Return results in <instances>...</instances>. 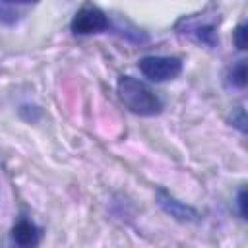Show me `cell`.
<instances>
[{
  "mask_svg": "<svg viewBox=\"0 0 248 248\" xmlns=\"http://www.w3.org/2000/svg\"><path fill=\"white\" fill-rule=\"evenodd\" d=\"M246 37H248V27L246 23H238L232 31V43L238 50H244L246 48Z\"/></svg>",
  "mask_w": 248,
  "mask_h": 248,
  "instance_id": "8",
  "label": "cell"
},
{
  "mask_svg": "<svg viewBox=\"0 0 248 248\" xmlns=\"http://www.w3.org/2000/svg\"><path fill=\"white\" fill-rule=\"evenodd\" d=\"M17 12H14V10H10L4 2H0V23H8V25H12V23H16L17 21Z\"/></svg>",
  "mask_w": 248,
  "mask_h": 248,
  "instance_id": "10",
  "label": "cell"
},
{
  "mask_svg": "<svg viewBox=\"0 0 248 248\" xmlns=\"http://www.w3.org/2000/svg\"><path fill=\"white\" fill-rule=\"evenodd\" d=\"M155 196H157L159 207H161L167 215H170L172 219H176V221H180V223H196V221H200V211H198L196 207H192L190 203H186V202L174 198L169 190L157 188Z\"/></svg>",
  "mask_w": 248,
  "mask_h": 248,
  "instance_id": "5",
  "label": "cell"
},
{
  "mask_svg": "<svg viewBox=\"0 0 248 248\" xmlns=\"http://www.w3.org/2000/svg\"><path fill=\"white\" fill-rule=\"evenodd\" d=\"M70 29H72L74 35H79V37L95 35V33L108 31L110 29V19L99 6L87 4V6H81L74 14V17L70 21Z\"/></svg>",
  "mask_w": 248,
  "mask_h": 248,
  "instance_id": "3",
  "label": "cell"
},
{
  "mask_svg": "<svg viewBox=\"0 0 248 248\" xmlns=\"http://www.w3.org/2000/svg\"><path fill=\"white\" fill-rule=\"evenodd\" d=\"M12 240L21 246V248H31V246H37L39 240H41V231L39 227L31 221V219H19L14 227H12Z\"/></svg>",
  "mask_w": 248,
  "mask_h": 248,
  "instance_id": "6",
  "label": "cell"
},
{
  "mask_svg": "<svg viewBox=\"0 0 248 248\" xmlns=\"http://www.w3.org/2000/svg\"><path fill=\"white\" fill-rule=\"evenodd\" d=\"M248 83V72H246V60H238L234 66L227 72V85L234 89H244Z\"/></svg>",
  "mask_w": 248,
  "mask_h": 248,
  "instance_id": "7",
  "label": "cell"
},
{
  "mask_svg": "<svg viewBox=\"0 0 248 248\" xmlns=\"http://www.w3.org/2000/svg\"><path fill=\"white\" fill-rule=\"evenodd\" d=\"M246 202H248V194H246V188L240 186L238 192H236V209H238V215L242 219H246L248 211H246Z\"/></svg>",
  "mask_w": 248,
  "mask_h": 248,
  "instance_id": "9",
  "label": "cell"
},
{
  "mask_svg": "<svg viewBox=\"0 0 248 248\" xmlns=\"http://www.w3.org/2000/svg\"><path fill=\"white\" fill-rule=\"evenodd\" d=\"M140 72L143 78L155 83H163L174 79L182 72V60L176 56H161V54H147L138 62Z\"/></svg>",
  "mask_w": 248,
  "mask_h": 248,
  "instance_id": "2",
  "label": "cell"
},
{
  "mask_svg": "<svg viewBox=\"0 0 248 248\" xmlns=\"http://www.w3.org/2000/svg\"><path fill=\"white\" fill-rule=\"evenodd\" d=\"M232 126H236L242 134L246 132V114H244V108H238L236 116L232 114Z\"/></svg>",
  "mask_w": 248,
  "mask_h": 248,
  "instance_id": "11",
  "label": "cell"
},
{
  "mask_svg": "<svg viewBox=\"0 0 248 248\" xmlns=\"http://www.w3.org/2000/svg\"><path fill=\"white\" fill-rule=\"evenodd\" d=\"M116 93L124 107L138 116H157L163 112V99L134 76H120L116 81Z\"/></svg>",
  "mask_w": 248,
  "mask_h": 248,
  "instance_id": "1",
  "label": "cell"
},
{
  "mask_svg": "<svg viewBox=\"0 0 248 248\" xmlns=\"http://www.w3.org/2000/svg\"><path fill=\"white\" fill-rule=\"evenodd\" d=\"M217 19H202L200 16H182L176 23L174 29L180 35H188L200 45L205 46H215L217 45Z\"/></svg>",
  "mask_w": 248,
  "mask_h": 248,
  "instance_id": "4",
  "label": "cell"
},
{
  "mask_svg": "<svg viewBox=\"0 0 248 248\" xmlns=\"http://www.w3.org/2000/svg\"><path fill=\"white\" fill-rule=\"evenodd\" d=\"M0 2H4V4H37L41 0H0Z\"/></svg>",
  "mask_w": 248,
  "mask_h": 248,
  "instance_id": "12",
  "label": "cell"
}]
</instances>
